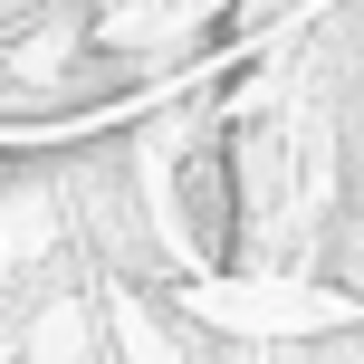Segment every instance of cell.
<instances>
[{"label": "cell", "mask_w": 364, "mask_h": 364, "mask_svg": "<svg viewBox=\"0 0 364 364\" xmlns=\"http://www.w3.org/2000/svg\"><path fill=\"white\" fill-rule=\"evenodd\" d=\"M173 192H182V220H192V240H201L211 259H230L240 220H230V164H220V144H192V154H182Z\"/></svg>", "instance_id": "obj_1"}]
</instances>
